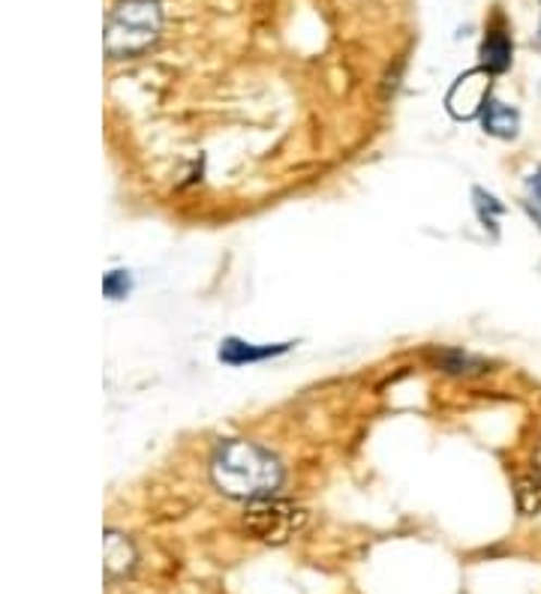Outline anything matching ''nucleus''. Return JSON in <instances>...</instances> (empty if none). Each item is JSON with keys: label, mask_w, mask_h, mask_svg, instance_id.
I'll list each match as a JSON object with an SVG mask.
<instances>
[{"label": "nucleus", "mask_w": 541, "mask_h": 594, "mask_svg": "<svg viewBox=\"0 0 541 594\" xmlns=\"http://www.w3.org/2000/svg\"><path fill=\"white\" fill-rule=\"evenodd\" d=\"M211 481L229 498L256 502V498H268L278 493L283 483V466L262 445L232 438L217 447L214 459H211Z\"/></svg>", "instance_id": "1"}, {"label": "nucleus", "mask_w": 541, "mask_h": 594, "mask_svg": "<svg viewBox=\"0 0 541 594\" xmlns=\"http://www.w3.org/2000/svg\"><path fill=\"white\" fill-rule=\"evenodd\" d=\"M163 7L160 0H118L106 18V51L114 61L136 58L160 39Z\"/></svg>", "instance_id": "2"}, {"label": "nucleus", "mask_w": 541, "mask_h": 594, "mask_svg": "<svg viewBox=\"0 0 541 594\" xmlns=\"http://www.w3.org/2000/svg\"><path fill=\"white\" fill-rule=\"evenodd\" d=\"M304 522H307V510L274 495L247 502V513H244V529L262 544H286L302 532Z\"/></svg>", "instance_id": "3"}, {"label": "nucleus", "mask_w": 541, "mask_h": 594, "mask_svg": "<svg viewBox=\"0 0 541 594\" xmlns=\"http://www.w3.org/2000/svg\"><path fill=\"white\" fill-rule=\"evenodd\" d=\"M491 82L493 73H488L484 66L464 73L445 94V112L452 114L454 121H476L491 99Z\"/></svg>", "instance_id": "4"}, {"label": "nucleus", "mask_w": 541, "mask_h": 594, "mask_svg": "<svg viewBox=\"0 0 541 594\" xmlns=\"http://www.w3.org/2000/svg\"><path fill=\"white\" fill-rule=\"evenodd\" d=\"M102 556H106V573L109 580H121L130 570L136 568V546L126 534L109 529L106 532V546H102Z\"/></svg>", "instance_id": "5"}, {"label": "nucleus", "mask_w": 541, "mask_h": 594, "mask_svg": "<svg viewBox=\"0 0 541 594\" xmlns=\"http://www.w3.org/2000/svg\"><path fill=\"white\" fill-rule=\"evenodd\" d=\"M481 124L496 138H517V133H520V114L512 106H505L503 99L491 97L488 106H484V112H481Z\"/></svg>", "instance_id": "6"}, {"label": "nucleus", "mask_w": 541, "mask_h": 594, "mask_svg": "<svg viewBox=\"0 0 541 594\" xmlns=\"http://www.w3.org/2000/svg\"><path fill=\"white\" fill-rule=\"evenodd\" d=\"M286 348H290V343H283V346H253V343H241V339H226L220 346V360H226L232 367H244V363L283 355Z\"/></svg>", "instance_id": "7"}, {"label": "nucleus", "mask_w": 541, "mask_h": 594, "mask_svg": "<svg viewBox=\"0 0 541 594\" xmlns=\"http://www.w3.org/2000/svg\"><path fill=\"white\" fill-rule=\"evenodd\" d=\"M481 66L493 75L505 73L512 66V39L500 30L488 34L484 46H481Z\"/></svg>", "instance_id": "8"}, {"label": "nucleus", "mask_w": 541, "mask_h": 594, "mask_svg": "<svg viewBox=\"0 0 541 594\" xmlns=\"http://www.w3.org/2000/svg\"><path fill=\"white\" fill-rule=\"evenodd\" d=\"M437 363H440L442 372H452V375H472V372L484 370V363L472 355H466L460 348H442L437 355Z\"/></svg>", "instance_id": "9"}, {"label": "nucleus", "mask_w": 541, "mask_h": 594, "mask_svg": "<svg viewBox=\"0 0 541 594\" xmlns=\"http://www.w3.org/2000/svg\"><path fill=\"white\" fill-rule=\"evenodd\" d=\"M527 196H529L527 201L529 216L541 225V169L527 177Z\"/></svg>", "instance_id": "10"}, {"label": "nucleus", "mask_w": 541, "mask_h": 594, "mask_svg": "<svg viewBox=\"0 0 541 594\" xmlns=\"http://www.w3.org/2000/svg\"><path fill=\"white\" fill-rule=\"evenodd\" d=\"M102 292H106V297H112V300L126 297V292H130V276H126V271L109 273V276H106V283H102Z\"/></svg>", "instance_id": "11"}, {"label": "nucleus", "mask_w": 541, "mask_h": 594, "mask_svg": "<svg viewBox=\"0 0 541 594\" xmlns=\"http://www.w3.org/2000/svg\"><path fill=\"white\" fill-rule=\"evenodd\" d=\"M539 474H541V447H539Z\"/></svg>", "instance_id": "12"}]
</instances>
